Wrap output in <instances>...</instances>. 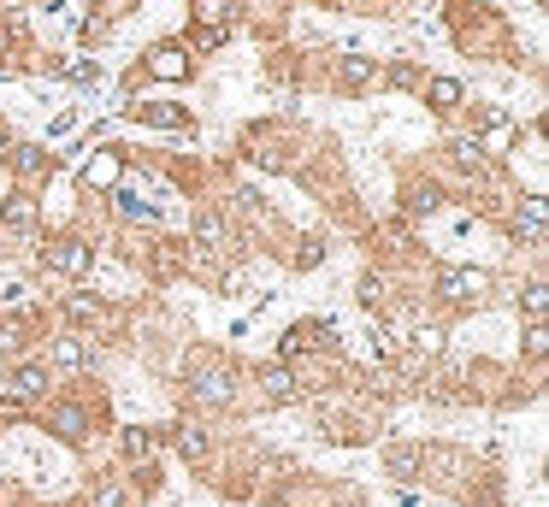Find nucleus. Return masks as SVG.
<instances>
[{
  "label": "nucleus",
  "instance_id": "b1692460",
  "mask_svg": "<svg viewBox=\"0 0 549 507\" xmlns=\"http://www.w3.org/2000/svg\"><path fill=\"white\" fill-rule=\"evenodd\" d=\"M544 301H549L544 278H532V283H526V307H532V319H544Z\"/></svg>",
  "mask_w": 549,
  "mask_h": 507
},
{
  "label": "nucleus",
  "instance_id": "6e6552de",
  "mask_svg": "<svg viewBox=\"0 0 549 507\" xmlns=\"http://www.w3.org/2000/svg\"><path fill=\"white\" fill-rule=\"evenodd\" d=\"M0 225H6V230H36V201H30V189L6 195V207H0Z\"/></svg>",
  "mask_w": 549,
  "mask_h": 507
},
{
  "label": "nucleus",
  "instance_id": "20e7f679",
  "mask_svg": "<svg viewBox=\"0 0 549 507\" xmlns=\"http://www.w3.org/2000/svg\"><path fill=\"white\" fill-rule=\"evenodd\" d=\"M118 171H124V160H118L113 147H95V154L84 160V183H89V189H113Z\"/></svg>",
  "mask_w": 549,
  "mask_h": 507
},
{
  "label": "nucleus",
  "instance_id": "5701e85b",
  "mask_svg": "<svg viewBox=\"0 0 549 507\" xmlns=\"http://www.w3.org/2000/svg\"><path fill=\"white\" fill-rule=\"evenodd\" d=\"M414 348L437 354V348H443V330H437V325H419V330H414Z\"/></svg>",
  "mask_w": 549,
  "mask_h": 507
},
{
  "label": "nucleus",
  "instance_id": "9b49d317",
  "mask_svg": "<svg viewBox=\"0 0 549 507\" xmlns=\"http://www.w3.org/2000/svg\"><path fill=\"white\" fill-rule=\"evenodd\" d=\"M260 390H267L272 401H290V395H296V372H290V366H267V372H260Z\"/></svg>",
  "mask_w": 549,
  "mask_h": 507
},
{
  "label": "nucleus",
  "instance_id": "cd10ccee",
  "mask_svg": "<svg viewBox=\"0 0 549 507\" xmlns=\"http://www.w3.org/2000/svg\"><path fill=\"white\" fill-rule=\"evenodd\" d=\"M526 348H532V354H544V348H549V337H544V319L532 325V337H526Z\"/></svg>",
  "mask_w": 549,
  "mask_h": 507
},
{
  "label": "nucleus",
  "instance_id": "bb28decb",
  "mask_svg": "<svg viewBox=\"0 0 549 507\" xmlns=\"http://www.w3.org/2000/svg\"><path fill=\"white\" fill-rule=\"evenodd\" d=\"M71 77H77V83H100V59H84V66H71Z\"/></svg>",
  "mask_w": 549,
  "mask_h": 507
},
{
  "label": "nucleus",
  "instance_id": "a878e982",
  "mask_svg": "<svg viewBox=\"0 0 549 507\" xmlns=\"http://www.w3.org/2000/svg\"><path fill=\"white\" fill-rule=\"evenodd\" d=\"M195 48H201V53H207V48H225V30H219V24H207V30L195 36Z\"/></svg>",
  "mask_w": 549,
  "mask_h": 507
},
{
  "label": "nucleus",
  "instance_id": "dca6fc26",
  "mask_svg": "<svg viewBox=\"0 0 549 507\" xmlns=\"http://www.w3.org/2000/svg\"><path fill=\"white\" fill-rule=\"evenodd\" d=\"M343 83H349V89H366V83H378V66L361 59V53H349V59H343Z\"/></svg>",
  "mask_w": 549,
  "mask_h": 507
},
{
  "label": "nucleus",
  "instance_id": "a211bd4d",
  "mask_svg": "<svg viewBox=\"0 0 549 507\" xmlns=\"http://www.w3.org/2000/svg\"><path fill=\"white\" fill-rule=\"evenodd\" d=\"M53 360H60V366H71V372H77V366H89V348L77 343V337H66V343H53Z\"/></svg>",
  "mask_w": 549,
  "mask_h": 507
},
{
  "label": "nucleus",
  "instance_id": "f3484780",
  "mask_svg": "<svg viewBox=\"0 0 549 507\" xmlns=\"http://www.w3.org/2000/svg\"><path fill=\"white\" fill-rule=\"evenodd\" d=\"M66 319H71V325H95V319H100V301H95V295H71V301H66Z\"/></svg>",
  "mask_w": 549,
  "mask_h": 507
},
{
  "label": "nucleus",
  "instance_id": "1a4fd4ad",
  "mask_svg": "<svg viewBox=\"0 0 549 507\" xmlns=\"http://www.w3.org/2000/svg\"><path fill=\"white\" fill-rule=\"evenodd\" d=\"M48 390V366H18L12 372V401H36Z\"/></svg>",
  "mask_w": 549,
  "mask_h": 507
},
{
  "label": "nucleus",
  "instance_id": "9d476101",
  "mask_svg": "<svg viewBox=\"0 0 549 507\" xmlns=\"http://www.w3.org/2000/svg\"><path fill=\"white\" fill-rule=\"evenodd\" d=\"M189 390H195V401H225V395H231V377L225 372H195Z\"/></svg>",
  "mask_w": 549,
  "mask_h": 507
},
{
  "label": "nucleus",
  "instance_id": "7ed1b4c3",
  "mask_svg": "<svg viewBox=\"0 0 549 507\" xmlns=\"http://www.w3.org/2000/svg\"><path fill=\"white\" fill-rule=\"evenodd\" d=\"M6 165H12V171H18V178H48V171H53V154H42V147H36V142H18V147H6Z\"/></svg>",
  "mask_w": 549,
  "mask_h": 507
},
{
  "label": "nucleus",
  "instance_id": "39448f33",
  "mask_svg": "<svg viewBox=\"0 0 549 507\" xmlns=\"http://www.w3.org/2000/svg\"><path fill=\"white\" fill-rule=\"evenodd\" d=\"M48 425L60 431L66 442H84V437H89V413L77 408V401H53V408H48Z\"/></svg>",
  "mask_w": 549,
  "mask_h": 507
},
{
  "label": "nucleus",
  "instance_id": "f257e3e1",
  "mask_svg": "<svg viewBox=\"0 0 549 507\" xmlns=\"http://www.w3.org/2000/svg\"><path fill=\"white\" fill-rule=\"evenodd\" d=\"M42 260H48V272L84 278L89 265H95V254H89V242H77V236H60V242H48V248H42Z\"/></svg>",
  "mask_w": 549,
  "mask_h": 507
},
{
  "label": "nucleus",
  "instance_id": "f03ea898",
  "mask_svg": "<svg viewBox=\"0 0 549 507\" xmlns=\"http://www.w3.org/2000/svg\"><path fill=\"white\" fill-rule=\"evenodd\" d=\"M437 295H443V301H455V307H466V301H479V295H484V272L443 265V272H437Z\"/></svg>",
  "mask_w": 549,
  "mask_h": 507
},
{
  "label": "nucleus",
  "instance_id": "4468645a",
  "mask_svg": "<svg viewBox=\"0 0 549 507\" xmlns=\"http://www.w3.org/2000/svg\"><path fill=\"white\" fill-rule=\"evenodd\" d=\"M319 337H331V325H296L278 348H283V354H301V348H319Z\"/></svg>",
  "mask_w": 549,
  "mask_h": 507
},
{
  "label": "nucleus",
  "instance_id": "ddd939ff",
  "mask_svg": "<svg viewBox=\"0 0 549 507\" xmlns=\"http://www.w3.org/2000/svg\"><path fill=\"white\" fill-rule=\"evenodd\" d=\"M426 95H432L437 113H455V107H461V83H455V77H432V83H426Z\"/></svg>",
  "mask_w": 549,
  "mask_h": 507
},
{
  "label": "nucleus",
  "instance_id": "423d86ee",
  "mask_svg": "<svg viewBox=\"0 0 549 507\" xmlns=\"http://www.w3.org/2000/svg\"><path fill=\"white\" fill-rule=\"evenodd\" d=\"M148 71H154V77H166V83H178V77H189V53H183L178 42H160V48L148 53Z\"/></svg>",
  "mask_w": 549,
  "mask_h": 507
},
{
  "label": "nucleus",
  "instance_id": "4be33fe9",
  "mask_svg": "<svg viewBox=\"0 0 549 507\" xmlns=\"http://www.w3.org/2000/svg\"><path fill=\"white\" fill-rule=\"evenodd\" d=\"M118 207H124V213H131V218H142V225H148V218H154V207H148V201H136L131 189H118Z\"/></svg>",
  "mask_w": 549,
  "mask_h": 507
},
{
  "label": "nucleus",
  "instance_id": "f8f14e48",
  "mask_svg": "<svg viewBox=\"0 0 549 507\" xmlns=\"http://www.w3.org/2000/svg\"><path fill=\"white\" fill-rule=\"evenodd\" d=\"M171 442H178L183 460H207V431H201V425H178V431H171Z\"/></svg>",
  "mask_w": 549,
  "mask_h": 507
},
{
  "label": "nucleus",
  "instance_id": "412c9836",
  "mask_svg": "<svg viewBox=\"0 0 549 507\" xmlns=\"http://www.w3.org/2000/svg\"><path fill=\"white\" fill-rule=\"evenodd\" d=\"M95 507H124V490H118L113 478H100V484H95Z\"/></svg>",
  "mask_w": 549,
  "mask_h": 507
},
{
  "label": "nucleus",
  "instance_id": "6ab92c4d",
  "mask_svg": "<svg viewBox=\"0 0 549 507\" xmlns=\"http://www.w3.org/2000/svg\"><path fill=\"white\" fill-rule=\"evenodd\" d=\"M195 242L213 248V254H225V225H219V218H195Z\"/></svg>",
  "mask_w": 549,
  "mask_h": 507
},
{
  "label": "nucleus",
  "instance_id": "aec40b11",
  "mask_svg": "<svg viewBox=\"0 0 549 507\" xmlns=\"http://www.w3.org/2000/svg\"><path fill=\"white\" fill-rule=\"evenodd\" d=\"M18 348H24V325H18V319H0V354L12 360Z\"/></svg>",
  "mask_w": 549,
  "mask_h": 507
},
{
  "label": "nucleus",
  "instance_id": "393cba45",
  "mask_svg": "<svg viewBox=\"0 0 549 507\" xmlns=\"http://www.w3.org/2000/svg\"><path fill=\"white\" fill-rule=\"evenodd\" d=\"M437 207V189L432 183H426V189H414V201H408V213H432Z\"/></svg>",
  "mask_w": 549,
  "mask_h": 507
},
{
  "label": "nucleus",
  "instance_id": "0eeeda50",
  "mask_svg": "<svg viewBox=\"0 0 549 507\" xmlns=\"http://www.w3.org/2000/svg\"><path fill=\"white\" fill-rule=\"evenodd\" d=\"M131 118H142V124H160V131H189V113H183V107H171V100H148V107H131Z\"/></svg>",
  "mask_w": 549,
  "mask_h": 507
},
{
  "label": "nucleus",
  "instance_id": "c85d7f7f",
  "mask_svg": "<svg viewBox=\"0 0 549 507\" xmlns=\"http://www.w3.org/2000/svg\"><path fill=\"white\" fill-rule=\"evenodd\" d=\"M0 147H6V131H0Z\"/></svg>",
  "mask_w": 549,
  "mask_h": 507
},
{
  "label": "nucleus",
  "instance_id": "2eb2a0df",
  "mask_svg": "<svg viewBox=\"0 0 549 507\" xmlns=\"http://www.w3.org/2000/svg\"><path fill=\"white\" fill-rule=\"evenodd\" d=\"M118 442H124V455H131V460H148L154 455V431H142V425H124V431H118Z\"/></svg>",
  "mask_w": 549,
  "mask_h": 507
}]
</instances>
